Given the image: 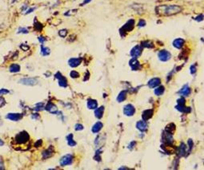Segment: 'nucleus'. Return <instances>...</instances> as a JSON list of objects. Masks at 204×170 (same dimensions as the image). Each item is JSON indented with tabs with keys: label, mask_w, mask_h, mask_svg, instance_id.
I'll return each mask as SVG.
<instances>
[{
	"label": "nucleus",
	"mask_w": 204,
	"mask_h": 170,
	"mask_svg": "<svg viewBox=\"0 0 204 170\" xmlns=\"http://www.w3.org/2000/svg\"><path fill=\"white\" fill-rule=\"evenodd\" d=\"M156 11L159 14L164 15H172L181 12L182 7L180 6H159L156 8Z\"/></svg>",
	"instance_id": "nucleus-1"
},
{
	"label": "nucleus",
	"mask_w": 204,
	"mask_h": 170,
	"mask_svg": "<svg viewBox=\"0 0 204 170\" xmlns=\"http://www.w3.org/2000/svg\"><path fill=\"white\" fill-rule=\"evenodd\" d=\"M15 140L16 141V143H18V144H20V145L26 144V142L29 141V140H30V136L26 131H23L21 132H19V134L16 135Z\"/></svg>",
	"instance_id": "nucleus-2"
},
{
	"label": "nucleus",
	"mask_w": 204,
	"mask_h": 170,
	"mask_svg": "<svg viewBox=\"0 0 204 170\" xmlns=\"http://www.w3.org/2000/svg\"><path fill=\"white\" fill-rule=\"evenodd\" d=\"M158 57H159V59L162 61V62H168V61L171 59V54L169 51H167V50H162L158 53Z\"/></svg>",
	"instance_id": "nucleus-3"
},
{
	"label": "nucleus",
	"mask_w": 204,
	"mask_h": 170,
	"mask_svg": "<svg viewBox=\"0 0 204 170\" xmlns=\"http://www.w3.org/2000/svg\"><path fill=\"white\" fill-rule=\"evenodd\" d=\"M72 161H73V156L71 154H67L65 156H63V157L60 159L59 163L61 166L64 167V166L72 164Z\"/></svg>",
	"instance_id": "nucleus-4"
},
{
	"label": "nucleus",
	"mask_w": 204,
	"mask_h": 170,
	"mask_svg": "<svg viewBox=\"0 0 204 170\" xmlns=\"http://www.w3.org/2000/svg\"><path fill=\"white\" fill-rule=\"evenodd\" d=\"M19 83L26 85V86H35L38 83V80L32 77H27V78H22L19 81Z\"/></svg>",
	"instance_id": "nucleus-5"
},
{
	"label": "nucleus",
	"mask_w": 204,
	"mask_h": 170,
	"mask_svg": "<svg viewBox=\"0 0 204 170\" xmlns=\"http://www.w3.org/2000/svg\"><path fill=\"white\" fill-rule=\"evenodd\" d=\"M54 77H55V78L58 79V81H59V85L61 87H67V80L65 77L62 75V74L60 72L56 73Z\"/></svg>",
	"instance_id": "nucleus-6"
},
{
	"label": "nucleus",
	"mask_w": 204,
	"mask_h": 170,
	"mask_svg": "<svg viewBox=\"0 0 204 170\" xmlns=\"http://www.w3.org/2000/svg\"><path fill=\"white\" fill-rule=\"evenodd\" d=\"M123 113L124 114H126L127 116H133L135 113V109L132 105L131 104H127L126 105L124 108H123Z\"/></svg>",
	"instance_id": "nucleus-7"
},
{
	"label": "nucleus",
	"mask_w": 204,
	"mask_h": 170,
	"mask_svg": "<svg viewBox=\"0 0 204 170\" xmlns=\"http://www.w3.org/2000/svg\"><path fill=\"white\" fill-rule=\"evenodd\" d=\"M142 48L141 46L139 45H137L135 46L133 49L131 50V55L132 57H134V58H137L139 56L141 55L142 54Z\"/></svg>",
	"instance_id": "nucleus-8"
},
{
	"label": "nucleus",
	"mask_w": 204,
	"mask_h": 170,
	"mask_svg": "<svg viewBox=\"0 0 204 170\" xmlns=\"http://www.w3.org/2000/svg\"><path fill=\"white\" fill-rule=\"evenodd\" d=\"M135 26V20L134 19H130L129 21L126 23V24L122 26V28L121 29V30H122V32H129L131 30H133Z\"/></svg>",
	"instance_id": "nucleus-9"
},
{
	"label": "nucleus",
	"mask_w": 204,
	"mask_h": 170,
	"mask_svg": "<svg viewBox=\"0 0 204 170\" xmlns=\"http://www.w3.org/2000/svg\"><path fill=\"white\" fill-rule=\"evenodd\" d=\"M81 62H82V58H80V57H72V58L69 59V61H68L69 66L73 68L79 66L81 64Z\"/></svg>",
	"instance_id": "nucleus-10"
},
{
	"label": "nucleus",
	"mask_w": 204,
	"mask_h": 170,
	"mask_svg": "<svg viewBox=\"0 0 204 170\" xmlns=\"http://www.w3.org/2000/svg\"><path fill=\"white\" fill-rule=\"evenodd\" d=\"M161 83V79L159 78V77H154V78H151L148 81V86L150 88H155L159 86Z\"/></svg>",
	"instance_id": "nucleus-11"
},
{
	"label": "nucleus",
	"mask_w": 204,
	"mask_h": 170,
	"mask_svg": "<svg viewBox=\"0 0 204 170\" xmlns=\"http://www.w3.org/2000/svg\"><path fill=\"white\" fill-rule=\"evenodd\" d=\"M136 128H137L138 130L143 132L147 130L148 125H147V122H146V121L142 120V121H139L137 122V124H136Z\"/></svg>",
	"instance_id": "nucleus-12"
},
{
	"label": "nucleus",
	"mask_w": 204,
	"mask_h": 170,
	"mask_svg": "<svg viewBox=\"0 0 204 170\" xmlns=\"http://www.w3.org/2000/svg\"><path fill=\"white\" fill-rule=\"evenodd\" d=\"M129 64H130V66L132 70H138L140 69V63L138 62L137 59L134 58V57L130 61Z\"/></svg>",
	"instance_id": "nucleus-13"
},
{
	"label": "nucleus",
	"mask_w": 204,
	"mask_h": 170,
	"mask_svg": "<svg viewBox=\"0 0 204 170\" xmlns=\"http://www.w3.org/2000/svg\"><path fill=\"white\" fill-rule=\"evenodd\" d=\"M184 43H185V40L179 38H176L174 40V42H173V46H174L176 49L179 50L184 46Z\"/></svg>",
	"instance_id": "nucleus-14"
},
{
	"label": "nucleus",
	"mask_w": 204,
	"mask_h": 170,
	"mask_svg": "<svg viewBox=\"0 0 204 170\" xmlns=\"http://www.w3.org/2000/svg\"><path fill=\"white\" fill-rule=\"evenodd\" d=\"M6 118H7L9 120L13 121H17L22 118V114L21 113H8L6 116Z\"/></svg>",
	"instance_id": "nucleus-15"
},
{
	"label": "nucleus",
	"mask_w": 204,
	"mask_h": 170,
	"mask_svg": "<svg viewBox=\"0 0 204 170\" xmlns=\"http://www.w3.org/2000/svg\"><path fill=\"white\" fill-rule=\"evenodd\" d=\"M190 92H191V90H190V88L188 86V85H185V86L179 91V94H182V96L184 97H187L190 94Z\"/></svg>",
	"instance_id": "nucleus-16"
},
{
	"label": "nucleus",
	"mask_w": 204,
	"mask_h": 170,
	"mask_svg": "<svg viewBox=\"0 0 204 170\" xmlns=\"http://www.w3.org/2000/svg\"><path fill=\"white\" fill-rule=\"evenodd\" d=\"M53 152H54V148L53 146H50V147L46 149L45 151L43 152V157L44 159H46V158H49L51 156L53 155Z\"/></svg>",
	"instance_id": "nucleus-17"
},
{
	"label": "nucleus",
	"mask_w": 204,
	"mask_h": 170,
	"mask_svg": "<svg viewBox=\"0 0 204 170\" xmlns=\"http://www.w3.org/2000/svg\"><path fill=\"white\" fill-rule=\"evenodd\" d=\"M45 108H46V110L47 111H49L50 113H56L57 112H58L57 106H56L55 105H54L53 103L49 102L48 104L46 105V106Z\"/></svg>",
	"instance_id": "nucleus-18"
},
{
	"label": "nucleus",
	"mask_w": 204,
	"mask_h": 170,
	"mask_svg": "<svg viewBox=\"0 0 204 170\" xmlns=\"http://www.w3.org/2000/svg\"><path fill=\"white\" fill-rule=\"evenodd\" d=\"M153 113H154L153 110H147L142 113V117L144 121H147L148 119H150L153 116Z\"/></svg>",
	"instance_id": "nucleus-19"
},
{
	"label": "nucleus",
	"mask_w": 204,
	"mask_h": 170,
	"mask_svg": "<svg viewBox=\"0 0 204 170\" xmlns=\"http://www.w3.org/2000/svg\"><path fill=\"white\" fill-rule=\"evenodd\" d=\"M98 106V102L96 100L94 99H89L87 101V107L90 110H95Z\"/></svg>",
	"instance_id": "nucleus-20"
},
{
	"label": "nucleus",
	"mask_w": 204,
	"mask_h": 170,
	"mask_svg": "<svg viewBox=\"0 0 204 170\" xmlns=\"http://www.w3.org/2000/svg\"><path fill=\"white\" fill-rule=\"evenodd\" d=\"M103 123H102L101 121H98L96 122L94 125V126L92 127V132H94V133H96V132H98L101 130H102V128H103Z\"/></svg>",
	"instance_id": "nucleus-21"
},
{
	"label": "nucleus",
	"mask_w": 204,
	"mask_h": 170,
	"mask_svg": "<svg viewBox=\"0 0 204 170\" xmlns=\"http://www.w3.org/2000/svg\"><path fill=\"white\" fill-rule=\"evenodd\" d=\"M20 70H21L20 66L18 65V64H15V63L11 64L9 67V70L11 73H18L20 71Z\"/></svg>",
	"instance_id": "nucleus-22"
},
{
	"label": "nucleus",
	"mask_w": 204,
	"mask_h": 170,
	"mask_svg": "<svg viewBox=\"0 0 204 170\" xmlns=\"http://www.w3.org/2000/svg\"><path fill=\"white\" fill-rule=\"evenodd\" d=\"M103 111H104V107L103 106H101L99 108H96L95 109V111H94V114H95V117L97 118H101L103 117Z\"/></svg>",
	"instance_id": "nucleus-23"
},
{
	"label": "nucleus",
	"mask_w": 204,
	"mask_h": 170,
	"mask_svg": "<svg viewBox=\"0 0 204 170\" xmlns=\"http://www.w3.org/2000/svg\"><path fill=\"white\" fill-rule=\"evenodd\" d=\"M186 145L185 144H183L182 143L181 145L179 146V147L178 148V154L181 157V156H183V155H185L186 153Z\"/></svg>",
	"instance_id": "nucleus-24"
},
{
	"label": "nucleus",
	"mask_w": 204,
	"mask_h": 170,
	"mask_svg": "<svg viewBox=\"0 0 204 170\" xmlns=\"http://www.w3.org/2000/svg\"><path fill=\"white\" fill-rule=\"evenodd\" d=\"M126 98H127V91H122L121 93L118 94V96L117 97V101L118 102H122V101H123Z\"/></svg>",
	"instance_id": "nucleus-25"
},
{
	"label": "nucleus",
	"mask_w": 204,
	"mask_h": 170,
	"mask_svg": "<svg viewBox=\"0 0 204 170\" xmlns=\"http://www.w3.org/2000/svg\"><path fill=\"white\" fill-rule=\"evenodd\" d=\"M67 143L70 146H75L76 145V142L74 141L73 139V134L70 133L67 137Z\"/></svg>",
	"instance_id": "nucleus-26"
},
{
	"label": "nucleus",
	"mask_w": 204,
	"mask_h": 170,
	"mask_svg": "<svg viewBox=\"0 0 204 170\" xmlns=\"http://www.w3.org/2000/svg\"><path fill=\"white\" fill-rule=\"evenodd\" d=\"M164 91H165L164 86H158L157 88H155V94L157 95V96H160V95L163 94Z\"/></svg>",
	"instance_id": "nucleus-27"
},
{
	"label": "nucleus",
	"mask_w": 204,
	"mask_h": 170,
	"mask_svg": "<svg viewBox=\"0 0 204 170\" xmlns=\"http://www.w3.org/2000/svg\"><path fill=\"white\" fill-rule=\"evenodd\" d=\"M50 53V50L48 47H44L43 45L41 46V54H42V55L47 56L49 55Z\"/></svg>",
	"instance_id": "nucleus-28"
},
{
	"label": "nucleus",
	"mask_w": 204,
	"mask_h": 170,
	"mask_svg": "<svg viewBox=\"0 0 204 170\" xmlns=\"http://www.w3.org/2000/svg\"><path fill=\"white\" fill-rule=\"evenodd\" d=\"M142 47H147V48H153L154 47V44L151 42L150 41H143V42H141Z\"/></svg>",
	"instance_id": "nucleus-29"
},
{
	"label": "nucleus",
	"mask_w": 204,
	"mask_h": 170,
	"mask_svg": "<svg viewBox=\"0 0 204 170\" xmlns=\"http://www.w3.org/2000/svg\"><path fill=\"white\" fill-rule=\"evenodd\" d=\"M70 76L72 78H77V77H79V73H78L75 70H72L70 73Z\"/></svg>",
	"instance_id": "nucleus-30"
},
{
	"label": "nucleus",
	"mask_w": 204,
	"mask_h": 170,
	"mask_svg": "<svg viewBox=\"0 0 204 170\" xmlns=\"http://www.w3.org/2000/svg\"><path fill=\"white\" fill-rule=\"evenodd\" d=\"M35 28L36 30H39V31H41V30H42V29H43V26H42V24H41L40 22H35Z\"/></svg>",
	"instance_id": "nucleus-31"
},
{
	"label": "nucleus",
	"mask_w": 204,
	"mask_h": 170,
	"mask_svg": "<svg viewBox=\"0 0 204 170\" xmlns=\"http://www.w3.org/2000/svg\"><path fill=\"white\" fill-rule=\"evenodd\" d=\"M18 33H19V34H28L29 31H28V30L25 28V27H19V30H18Z\"/></svg>",
	"instance_id": "nucleus-32"
},
{
	"label": "nucleus",
	"mask_w": 204,
	"mask_h": 170,
	"mask_svg": "<svg viewBox=\"0 0 204 170\" xmlns=\"http://www.w3.org/2000/svg\"><path fill=\"white\" fill-rule=\"evenodd\" d=\"M59 35L60 37H62V38H65V37L67 36V30H59Z\"/></svg>",
	"instance_id": "nucleus-33"
},
{
	"label": "nucleus",
	"mask_w": 204,
	"mask_h": 170,
	"mask_svg": "<svg viewBox=\"0 0 204 170\" xmlns=\"http://www.w3.org/2000/svg\"><path fill=\"white\" fill-rule=\"evenodd\" d=\"M177 101H178V105H184L185 102H186V100H185L184 97H180Z\"/></svg>",
	"instance_id": "nucleus-34"
},
{
	"label": "nucleus",
	"mask_w": 204,
	"mask_h": 170,
	"mask_svg": "<svg viewBox=\"0 0 204 170\" xmlns=\"http://www.w3.org/2000/svg\"><path fill=\"white\" fill-rule=\"evenodd\" d=\"M84 129L83 125H81V124H77L75 125V130L76 131H80V130H83Z\"/></svg>",
	"instance_id": "nucleus-35"
},
{
	"label": "nucleus",
	"mask_w": 204,
	"mask_h": 170,
	"mask_svg": "<svg viewBox=\"0 0 204 170\" xmlns=\"http://www.w3.org/2000/svg\"><path fill=\"white\" fill-rule=\"evenodd\" d=\"M138 26L139 27H143V26H146V22L144 21L143 19H140V20H139V22H138Z\"/></svg>",
	"instance_id": "nucleus-36"
},
{
	"label": "nucleus",
	"mask_w": 204,
	"mask_h": 170,
	"mask_svg": "<svg viewBox=\"0 0 204 170\" xmlns=\"http://www.w3.org/2000/svg\"><path fill=\"white\" fill-rule=\"evenodd\" d=\"M196 66L195 65H192L191 66H190V74H195L196 73Z\"/></svg>",
	"instance_id": "nucleus-37"
},
{
	"label": "nucleus",
	"mask_w": 204,
	"mask_h": 170,
	"mask_svg": "<svg viewBox=\"0 0 204 170\" xmlns=\"http://www.w3.org/2000/svg\"><path fill=\"white\" fill-rule=\"evenodd\" d=\"M9 94V90L6 89H1L0 90V96H2L3 94Z\"/></svg>",
	"instance_id": "nucleus-38"
},
{
	"label": "nucleus",
	"mask_w": 204,
	"mask_h": 170,
	"mask_svg": "<svg viewBox=\"0 0 204 170\" xmlns=\"http://www.w3.org/2000/svg\"><path fill=\"white\" fill-rule=\"evenodd\" d=\"M6 104V101L2 97H0V108L2 107Z\"/></svg>",
	"instance_id": "nucleus-39"
},
{
	"label": "nucleus",
	"mask_w": 204,
	"mask_h": 170,
	"mask_svg": "<svg viewBox=\"0 0 204 170\" xmlns=\"http://www.w3.org/2000/svg\"><path fill=\"white\" fill-rule=\"evenodd\" d=\"M20 48H21L23 50H24V51H26V50H28L30 49V47L28 46H23V45H21L20 46Z\"/></svg>",
	"instance_id": "nucleus-40"
},
{
	"label": "nucleus",
	"mask_w": 204,
	"mask_h": 170,
	"mask_svg": "<svg viewBox=\"0 0 204 170\" xmlns=\"http://www.w3.org/2000/svg\"><path fill=\"white\" fill-rule=\"evenodd\" d=\"M203 19V15H199V17L198 16V17H197V18L195 19L196 21H198V20H199V21H202Z\"/></svg>",
	"instance_id": "nucleus-41"
},
{
	"label": "nucleus",
	"mask_w": 204,
	"mask_h": 170,
	"mask_svg": "<svg viewBox=\"0 0 204 170\" xmlns=\"http://www.w3.org/2000/svg\"><path fill=\"white\" fill-rule=\"evenodd\" d=\"M38 40L39 41V42H40L41 43L43 44V43L44 42H45V40H46V39L44 38L43 37H39V38H38Z\"/></svg>",
	"instance_id": "nucleus-42"
},
{
	"label": "nucleus",
	"mask_w": 204,
	"mask_h": 170,
	"mask_svg": "<svg viewBox=\"0 0 204 170\" xmlns=\"http://www.w3.org/2000/svg\"><path fill=\"white\" fill-rule=\"evenodd\" d=\"M188 145H189V149H190H190H191L192 147H193V142H192L191 140H189L188 141Z\"/></svg>",
	"instance_id": "nucleus-43"
},
{
	"label": "nucleus",
	"mask_w": 204,
	"mask_h": 170,
	"mask_svg": "<svg viewBox=\"0 0 204 170\" xmlns=\"http://www.w3.org/2000/svg\"><path fill=\"white\" fill-rule=\"evenodd\" d=\"M42 143H43L42 140H39V141H37L36 143L35 144V147H38V145H39V146H40L41 145H42Z\"/></svg>",
	"instance_id": "nucleus-44"
},
{
	"label": "nucleus",
	"mask_w": 204,
	"mask_h": 170,
	"mask_svg": "<svg viewBox=\"0 0 204 170\" xmlns=\"http://www.w3.org/2000/svg\"><path fill=\"white\" fill-rule=\"evenodd\" d=\"M34 10H35V8H30V9H29V11H27L26 12V14L27 15V14H30V12H33V11H34Z\"/></svg>",
	"instance_id": "nucleus-45"
},
{
	"label": "nucleus",
	"mask_w": 204,
	"mask_h": 170,
	"mask_svg": "<svg viewBox=\"0 0 204 170\" xmlns=\"http://www.w3.org/2000/svg\"><path fill=\"white\" fill-rule=\"evenodd\" d=\"M90 2H91V0H84L83 2L82 3V5H85V4H87V3Z\"/></svg>",
	"instance_id": "nucleus-46"
},
{
	"label": "nucleus",
	"mask_w": 204,
	"mask_h": 170,
	"mask_svg": "<svg viewBox=\"0 0 204 170\" xmlns=\"http://www.w3.org/2000/svg\"><path fill=\"white\" fill-rule=\"evenodd\" d=\"M3 163L2 161H0V169H4V167H3Z\"/></svg>",
	"instance_id": "nucleus-47"
},
{
	"label": "nucleus",
	"mask_w": 204,
	"mask_h": 170,
	"mask_svg": "<svg viewBox=\"0 0 204 170\" xmlns=\"http://www.w3.org/2000/svg\"><path fill=\"white\" fill-rule=\"evenodd\" d=\"M4 145V142H3V141L1 140V139H0V146H2V145Z\"/></svg>",
	"instance_id": "nucleus-48"
},
{
	"label": "nucleus",
	"mask_w": 204,
	"mask_h": 170,
	"mask_svg": "<svg viewBox=\"0 0 204 170\" xmlns=\"http://www.w3.org/2000/svg\"><path fill=\"white\" fill-rule=\"evenodd\" d=\"M1 121H1V118H0V123H1Z\"/></svg>",
	"instance_id": "nucleus-49"
}]
</instances>
